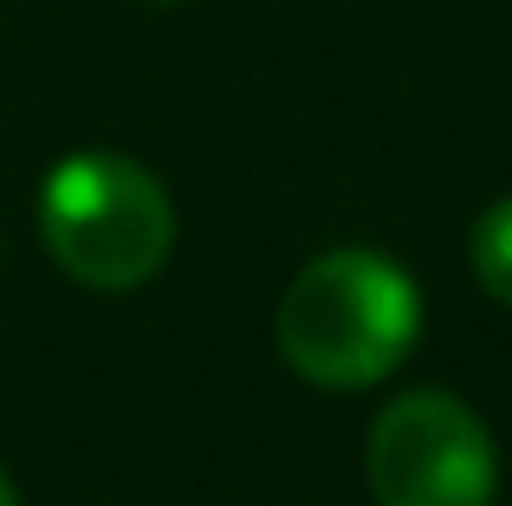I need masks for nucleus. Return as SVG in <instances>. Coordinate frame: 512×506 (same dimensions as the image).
<instances>
[{
	"label": "nucleus",
	"instance_id": "1",
	"mask_svg": "<svg viewBox=\"0 0 512 506\" xmlns=\"http://www.w3.org/2000/svg\"><path fill=\"white\" fill-rule=\"evenodd\" d=\"M422 331V292L389 253H318L279 299V351L318 390H370Z\"/></svg>",
	"mask_w": 512,
	"mask_h": 506
},
{
	"label": "nucleus",
	"instance_id": "2",
	"mask_svg": "<svg viewBox=\"0 0 512 506\" xmlns=\"http://www.w3.org/2000/svg\"><path fill=\"white\" fill-rule=\"evenodd\" d=\"M46 253L91 292H137L163 273L175 247V208L143 163L78 150L39 189Z\"/></svg>",
	"mask_w": 512,
	"mask_h": 506
},
{
	"label": "nucleus",
	"instance_id": "3",
	"mask_svg": "<svg viewBox=\"0 0 512 506\" xmlns=\"http://www.w3.org/2000/svg\"><path fill=\"white\" fill-rule=\"evenodd\" d=\"M370 494L376 506H493L500 455L461 396L409 390L370 422Z\"/></svg>",
	"mask_w": 512,
	"mask_h": 506
},
{
	"label": "nucleus",
	"instance_id": "4",
	"mask_svg": "<svg viewBox=\"0 0 512 506\" xmlns=\"http://www.w3.org/2000/svg\"><path fill=\"white\" fill-rule=\"evenodd\" d=\"M474 273L500 305H512V195L474 221Z\"/></svg>",
	"mask_w": 512,
	"mask_h": 506
},
{
	"label": "nucleus",
	"instance_id": "5",
	"mask_svg": "<svg viewBox=\"0 0 512 506\" xmlns=\"http://www.w3.org/2000/svg\"><path fill=\"white\" fill-rule=\"evenodd\" d=\"M0 506H20V494H13V481H7V468H0Z\"/></svg>",
	"mask_w": 512,
	"mask_h": 506
}]
</instances>
